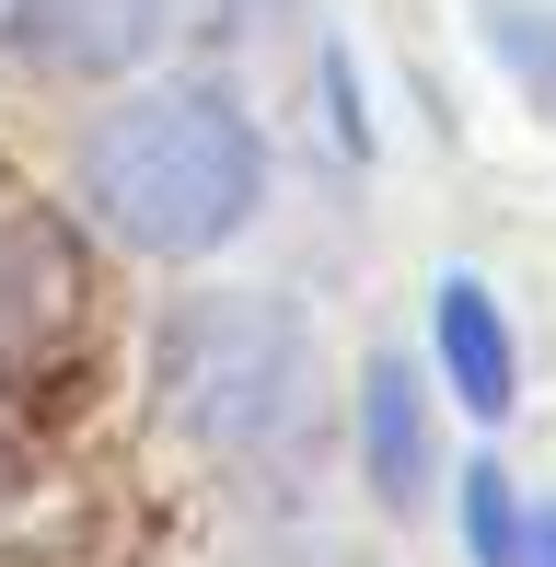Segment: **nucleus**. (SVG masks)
<instances>
[{"mask_svg": "<svg viewBox=\"0 0 556 567\" xmlns=\"http://www.w3.org/2000/svg\"><path fill=\"white\" fill-rule=\"evenodd\" d=\"M441 359H452V394H464L475 417L511 405V337H498V301L475 290V278H441Z\"/></svg>", "mask_w": 556, "mask_h": 567, "instance_id": "nucleus-5", "label": "nucleus"}, {"mask_svg": "<svg viewBox=\"0 0 556 567\" xmlns=\"http://www.w3.org/2000/svg\"><path fill=\"white\" fill-rule=\"evenodd\" d=\"M151 47V0H23V59L47 70H116Z\"/></svg>", "mask_w": 556, "mask_h": 567, "instance_id": "nucleus-4", "label": "nucleus"}, {"mask_svg": "<svg viewBox=\"0 0 556 567\" xmlns=\"http://www.w3.org/2000/svg\"><path fill=\"white\" fill-rule=\"evenodd\" d=\"M534 567H556V509H545V533H534Z\"/></svg>", "mask_w": 556, "mask_h": 567, "instance_id": "nucleus-9", "label": "nucleus"}, {"mask_svg": "<svg viewBox=\"0 0 556 567\" xmlns=\"http://www.w3.org/2000/svg\"><path fill=\"white\" fill-rule=\"evenodd\" d=\"M82 197L105 209V231H128L151 255H209L256 209V140L209 93H163V105H128L93 127Z\"/></svg>", "mask_w": 556, "mask_h": 567, "instance_id": "nucleus-1", "label": "nucleus"}, {"mask_svg": "<svg viewBox=\"0 0 556 567\" xmlns=\"http://www.w3.org/2000/svg\"><path fill=\"white\" fill-rule=\"evenodd\" d=\"M371 486L383 498H418V382L394 371H371Z\"/></svg>", "mask_w": 556, "mask_h": 567, "instance_id": "nucleus-6", "label": "nucleus"}, {"mask_svg": "<svg viewBox=\"0 0 556 567\" xmlns=\"http://www.w3.org/2000/svg\"><path fill=\"white\" fill-rule=\"evenodd\" d=\"M174 382V417L197 441H256V429H290L301 417V337L267 313V301H220L197 313L163 359Z\"/></svg>", "mask_w": 556, "mask_h": 567, "instance_id": "nucleus-2", "label": "nucleus"}, {"mask_svg": "<svg viewBox=\"0 0 556 567\" xmlns=\"http://www.w3.org/2000/svg\"><path fill=\"white\" fill-rule=\"evenodd\" d=\"M70 313H82V278H70L59 231L0 186V405L70 348Z\"/></svg>", "mask_w": 556, "mask_h": 567, "instance_id": "nucleus-3", "label": "nucleus"}, {"mask_svg": "<svg viewBox=\"0 0 556 567\" xmlns=\"http://www.w3.org/2000/svg\"><path fill=\"white\" fill-rule=\"evenodd\" d=\"M464 533H475V567H522V509H511V475H487V463L464 475Z\"/></svg>", "mask_w": 556, "mask_h": 567, "instance_id": "nucleus-7", "label": "nucleus"}, {"mask_svg": "<svg viewBox=\"0 0 556 567\" xmlns=\"http://www.w3.org/2000/svg\"><path fill=\"white\" fill-rule=\"evenodd\" d=\"M487 35L511 47V70H522V82H534V93L556 82V35H534V12H511V0H487Z\"/></svg>", "mask_w": 556, "mask_h": 567, "instance_id": "nucleus-8", "label": "nucleus"}]
</instances>
